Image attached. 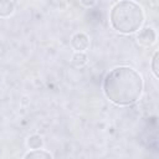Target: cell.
<instances>
[{"label": "cell", "instance_id": "1", "mask_svg": "<svg viewBox=\"0 0 159 159\" xmlns=\"http://www.w3.org/2000/svg\"><path fill=\"white\" fill-rule=\"evenodd\" d=\"M144 88L142 75L129 66L112 68L103 80L106 97L117 106H130L135 103Z\"/></svg>", "mask_w": 159, "mask_h": 159}, {"label": "cell", "instance_id": "2", "mask_svg": "<svg viewBox=\"0 0 159 159\" xmlns=\"http://www.w3.org/2000/svg\"><path fill=\"white\" fill-rule=\"evenodd\" d=\"M111 25L120 34H133L138 31L144 22V11L142 6L132 0H120L116 2L109 15Z\"/></svg>", "mask_w": 159, "mask_h": 159}, {"label": "cell", "instance_id": "3", "mask_svg": "<svg viewBox=\"0 0 159 159\" xmlns=\"http://www.w3.org/2000/svg\"><path fill=\"white\" fill-rule=\"evenodd\" d=\"M157 40V34L152 27H145L139 31L138 34V41L143 46H152Z\"/></svg>", "mask_w": 159, "mask_h": 159}, {"label": "cell", "instance_id": "4", "mask_svg": "<svg viewBox=\"0 0 159 159\" xmlns=\"http://www.w3.org/2000/svg\"><path fill=\"white\" fill-rule=\"evenodd\" d=\"M71 45L75 50L77 51H84L88 48L89 46V39L86 34L83 32H78V34H75L71 39Z\"/></svg>", "mask_w": 159, "mask_h": 159}, {"label": "cell", "instance_id": "5", "mask_svg": "<svg viewBox=\"0 0 159 159\" xmlns=\"http://www.w3.org/2000/svg\"><path fill=\"white\" fill-rule=\"evenodd\" d=\"M15 10L14 2L11 0H0V17L10 16Z\"/></svg>", "mask_w": 159, "mask_h": 159}, {"label": "cell", "instance_id": "6", "mask_svg": "<svg viewBox=\"0 0 159 159\" xmlns=\"http://www.w3.org/2000/svg\"><path fill=\"white\" fill-rule=\"evenodd\" d=\"M72 63L77 67H81L87 63V55L83 51H77L72 57Z\"/></svg>", "mask_w": 159, "mask_h": 159}, {"label": "cell", "instance_id": "7", "mask_svg": "<svg viewBox=\"0 0 159 159\" xmlns=\"http://www.w3.org/2000/svg\"><path fill=\"white\" fill-rule=\"evenodd\" d=\"M42 138L37 134H34L27 139V145L30 147V149H40L42 147Z\"/></svg>", "mask_w": 159, "mask_h": 159}, {"label": "cell", "instance_id": "8", "mask_svg": "<svg viewBox=\"0 0 159 159\" xmlns=\"http://www.w3.org/2000/svg\"><path fill=\"white\" fill-rule=\"evenodd\" d=\"M25 158H52V155L46 152V150H40V149H34L32 152L27 153Z\"/></svg>", "mask_w": 159, "mask_h": 159}, {"label": "cell", "instance_id": "9", "mask_svg": "<svg viewBox=\"0 0 159 159\" xmlns=\"http://www.w3.org/2000/svg\"><path fill=\"white\" fill-rule=\"evenodd\" d=\"M158 56H159V52L155 51V52H154V56H153V58H152V71H153L155 78L159 77V73H158Z\"/></svg>", "mask_w": 159, "mask_h": 159}, {"label": "cell", "instance_id": "10", "mask_svg": "<svg viewBox=\"0 0 159 159\" xmlns=\"http://www.w3.org/2000/svg\"><path fill=\"white\" fill-rule=\"evenodd\" d=\"M84 6H93L96 4V0H80Z\"/></svg>", "mask_w": 159, "mask_h": 159}]
</instances>
